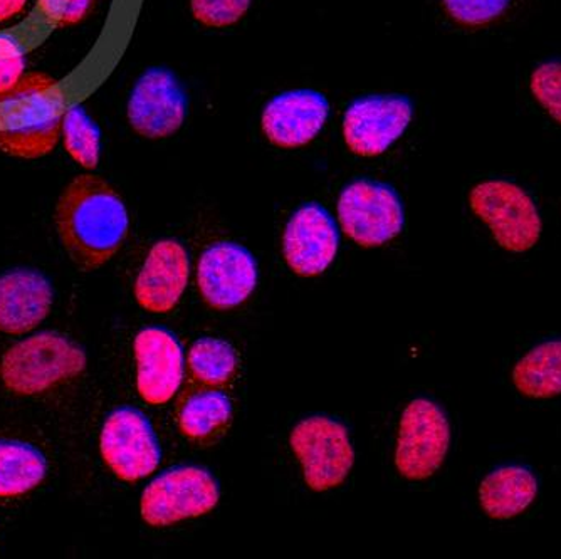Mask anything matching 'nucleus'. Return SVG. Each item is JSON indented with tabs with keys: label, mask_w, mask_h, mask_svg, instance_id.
<instances>
[{
	"label": "nucleus",
	"mask_w": 561,
	"mask_h": 559,
	"mask_svg": "<svg viewBox=\"0 0 561 559\" xmlns=\"http://www.w3.org/2000/svg\"><path fill=\"white\" fill-rule=\"evenodd\" d=\"M65 112L58 81L43 72H30L14 90L0 96V129L41 125Z\"/></svg>",
	"instance_id": "f3484780"
},
{
	"label": "nucleus",
	"mask_w": 561,
	"mask_h": 559,
	"mask_svg": "<svg viewBox=\"0 0 561 559\" xmlns=\"http://www.w3.org/2000/svg\"><path fill=\"white\" fill-rule=\"evenodd\" d=\"M339 229L323 205L305 204L293 214L283 236V254L293 273L320 276L335 261Z\"/></svg>",
	"instance_id": "f8f14e48"
},
{
	"label": "nucleus",
	"mask_w": 561,
	"mask_h": 559,
	"mask_svg": "<svg viewBox=\"0 0 561 559\" xmlns=\"http://www.w3.org/2000/svg\"><path fill=\"white\" fill-rule=\"evenodd\" d=\"M27 0H0V22L11 21L24 11Z\"/></svg>",
	"instance_id": "c756f323"
},
{
	"label": "nucleus",
	"mask_w": 561,
	"mask_h": 559,
	"mask_svg": "<svg viewBox=\"0 0 561 559\" xmlns=\"http://www.w3.org/2000/svg\"><path fill=\"white\" fill-rule=\"evenodd\" d=\"M295 456L302 467V477L311 491L324 492L346 481L355 450L343 423L330 417H310L293 429L289 437Z\"/></svg>",
	"instance_id": "39448f33"
},
{
	"label": "nucleus",
	"mask_w": 561,
	"mask_h": 559,
	"mask_svg": "<svg viewBox=\"0 0 561 559\" xmlns=\"http://www.w3.org/2000/svg\"><path fill=\"white\" fill-rule=\"evenodd\" d=\"M529 91L541 109L561 125V61L537 66L529 78Z\"/></svg>",
	"instance_id": "a878e982"
},
{
	"label": "nucleus",
	"mask_w": 561,
	"mask_h": 559,
	"mask_svg": "<svg viewBox=\"0 0 561 559\" xmlns=\"http://www.w3.org/2000/svg\"><path fill=\"white\" fill-rule=\"evenodd\" d=\"M188 100L172 71L150 68L135 84L128 100V123L148 140L173 137L187 118Z\"/></svg>",
	"instance_id": "9d476101"
},
{
	"label": "nucleus",
	"mask_w": 561,
	"mask_h": 559,
	"mask_svg": "<svg viewBox=\"0 0 561 559\" xmlns=\"http://www.w3.org/2000/svg\"><path fill=\"white\" fill-rule=\"evenodd\" d=\"M94 0H41L44 15L56 27L80 24L93 9Z\"/></svg>",
	"instance_id": "cd10ccee"
},
{
	"label": "nucleus",
	"mask_w": 561,
	"mask_h": 559,
	"mask_svg": "<svg viewBox=\"0 0 561 559\" xmlns=\"http://www.w3.org/2000/svg\"><path fill=\"white\" fill-rule=\"evenodd\" d=\"M62 116L24 126V128L0 129V151L15 158H41L55 151L61 138Z\"/></svg>",
	"instance_id": "b1692460"
},
{
	"label": "nucleus",
	"mask_w": 561,
	"mask_h": 559,
	"mask_svg": "<svg viewBox=\"0 0 561 559\" xmlns=\"http://www.w3.org/2000/svg\"><path fill=\"white\" fill-rule=\"evenodd\" d=\"M197 286L210 308L217 311L238 308L256 289V259L244 246L217 242L198 261Z\"/></svg>",
	"instance_id": "9b49d317"
},
{
	"label": "nucleus",
	"mask_w": 561,
	"mask_h": 559,
	"mask_svg": "<svg viewBox=\"0 0 561 559\" xmlns=\"http://www.w3.org/2000/svg\"><path fill=\"white\" fill-rule=\"evenodd\" d=\"M188 373L198 387H229L238 377L236 350L219 338H201L192 344L187 358Z\"/></svg>",
	"instance_id": "4be33fe9"
},
{
	"label": "nucleus",
	"mask_w": 561,
	"mask_h": 559,
	"mask_svg": "<svg viewBox=\"0 0 561 559\" xmlns=\"http://www.w3.org/2000/svg\"><path fill=\"white\" fill-rule=\"evenodd\" d=\"M469 207L490 227L494 241L506 251L523 254L540 241V212L533 198L516 183L486 180L472 186Z\"/></svg>",
	"instance_id": "7ed1b4c3"
},
{
	"label": "nucleus",
	"mask_w": 561,
	"mask_h": 559,
	"mask_svg": "<svg viewBox=\"0 0 561 559\" xmlns=\"http://www.w3.org/2000/svg\"><path fill=\"white\" fill-rule=\"evenodd\" d=\"M55 301L50 281L39 271L12 270L0 276V333L19 334L36 330Z\"/></svg>",
	"instance_id": "dca6fc26"
},
{
	"label": "nucleus",
	"mask_w": 561,
	"mask_h": 559,
	"mask_svg": "<svg viewBox=\"0 0 561 559\" xmlns=\"http://www.w3.org/2000/svg\"><path fill=\"white\" fill-rule=\"evenodd\" d=\"M343 232L362 248H380L392 241L405 226V212L392 186L360 179L343 189L339 201Z\"/></svg>",
	"instance_id": "423d86ee"
},
{
	"label": "nucleus",
	"mask_w": 561,
	"mask_h": 559,
	"mask_svg": "<svg viewBox=\"0 0 561 559\" xmlns=\"http://www.w3.org/2000/svg\"><path fill=\"white\" fill-rule=\"evenodd\" d=\"M232 403L219 388L198 387L184 395L176 409V425L197 445L219 442L232 425Z\"/></svg>",
	"instance_id": "a211bd4d"
},
{
	"label": "nucleus",
	"mask_w": 561,
	"mask_h": 559,
	"mask_svg": "<svg viewBox=\"0 0 561 559\" xmlns=\"http://www.w3.org/2000/svg\"><path fill=\"white\" fill-rule=\"evenodd\" d=\"M47 463L31 444L0 441V499L19 498L44 481Z\"/></svg>",
	"instance_id": "412c9836"
},
{
	"label": "nucleus",
	"mask_w": 561,
	"mask_h": 559,
	"mask_svg": "<svg viewBox=\"0 0 561 559\" xmlns=\"http://www.w3.org/2000/svg\"><path fill=\"white\" fill-rule=\"evenodd\" d=\"M252 0H191L195 21L207 27H229L248 14Z\"/></svg>",
	"instance_id": "bb28decb"
},
{
	"label": "nucleus",
	"mask_w": 561,
	"mask_h": 559,
	"mask_svg": "<svg viewBox=\"0 0 561 559\" xmlns=\"http://www.w3.org/2000/svg\"><path fill=\"white\" fill-rule=\"evenodd\" d=\"M137 388L148 406H165L184 380V350L175 334L145 328L135 338Z\"/></svg>",
	"instance_id": "ddd939ff"
},
{
	"label": "nucleus",
	"mask_w": 561,
	"mask_h": 559,
	"mask_svg": "<svg viewBox=\"0 0 561 559\" xmlns=\"http://www.w3.org/2000/svg\"><path fill=\"white\" fill-rule=\"evenodd\" d=\"M513 384L528 398L561 395V340H551L529 350L513 368Z\"/></svg>",
	"instance_id": "aec40b11"
},
{
	"label": "nucleus",
	"mask_w": 561,
	"mask_h": 559,
	"mask_svg": "<svg viewBox=\"0 0 561 559\" xmlns=\"http://www.w3.org/2000/svg\"><path fill=\"white\" fill-rule=\"evenodd\" d=\"M537 495V477L519 466L500 467L488 474L479 486L482 511L497 521L525 513Z\"/></svg>",
	"instance_id": "6ab92c4d"
},
{
	"label": "nucleus",
	"mask_w": 561,
	"mask_h": 559,
	"mask_svg": "<svg viewBox=\"0 0 561 559\" xmlns=\"http://www.w3.org/2000/svg\"><path fill=\"white\" fill-rule=\"evenodd\" d=\"M414 103L403 94L358 98L343 116L346 147L358 157L386 153L411 125Z\"/></svg>",
	"instance_id": "1a4fd4ad"
},
{
	"label": "nucleus",
	"mask_w": 561,
	"mask_h": 559,
	"mask_svg": "<svg viewBox=\"0 0 561 559\" xmlns=\"http://www.w3.org/2000/svg\"><path fill=\"white\" fill-rule=\"evenodd\" d=\"M450 425L437 403L417 398L403 410L397 437L396 467L407 481H425L443 467Z\"/></svg>",
	"instance_id": "0eeeda50"
},
{
	"label": "nucleus",
	"mask_w": 561,
	"mask_h": 559,
	"mask_svg": "<svg viewBox=\"0 0 561 559\" xmlns=\"http://www.w3.org/2000/svg\"><path fill=\"white\" fill-rule=\"evenodd\" d=\"M87 355L75 341L53 331L19 341L0 360V380L14 395L33 397L78 377Z\"/></svg>",
	"instance_id": "f03ea898"
},
{
	"label": "nucleus",
	"mask_w": 561,
	"mask_h": 559,
	"mask_svg": "<svg viewBox=\"0 0 561 559\" xmlns=\"http://www.w3.org/2000/svg\"><path fill=\"white\" fill-rule=\"evenodd\" d=\"M512 0H443L447 15L465 27H484L496 22Z\"/></svg>",
	"instance_id": "393cba45"
},
{
	"label": "nucleus",
	"mask_w": 561,
	"mask_h": 559,
	"mask_svg": "<svg viewBox=\"0 0 561 559\" xmlns=\"http://www.w3.org/2000/svg\"><path fill=\"white\" fill-rule=\"evenodd\" d=\"M328 113L330 104L324 94L313 90L286 91L266 104L261 126L274 147L295 150L317 138Z\"/></svg>",
	"instance_id": "4468645a"
},
{
	"label": "nucleus",
	"mask_w": 561,
	"mask_h": 559,
	"mask_svg": "<svg viewBox=\"0 0 561 559\" xmlns=\"http://www.w3.org/2000/svg\"><path fill=\"white\" fill-rule=\"evenodd\" d=\"M61 137L65 148L83 169H96L101 155V133L83 106L66 110L62 115Z\"/></svg>",
	"instance_id": "5701e85b"
},
{
	"label": "nucleus",
	"mask_w": 561,
	"mask_h": 559,
	"mask_svg": "<svg viewBox=\"0 0 561 559\" xmlns=\"http://www.w3.org/2000/svg\"><path fill=\"white\" fill-rule=\"evenodd\" d=\"M188 254L172 239L157 242L148 252L135 283V298L145 311L170 312L184 295L188 283Z\"/></svg>",
	"instance_id": "2eb2a0df"
},
{
	"label": "nucleus",
	"mask_w": 561,
	"mask_h": 559,
	"mask_svg": "<svg viewBox=\"0 0 561 559\" xmlns=\"http://www.w3.org/2000/svg\"><path fill=\"white\" fill-rule=\"evenodd\" d=\"M219 486L206 469L181 466L156 477L141 494V520L151 527H169L216 510Z\"/></svg>",
	"instance_id": "20e7f679"
},
{
	"label": "nucleus",
	"mask_w": 561,
	"mask_h": 559,
	"mask_svg": "<svg viewBox=\"0 0 561 559\" xmlns=\"http://www.w3.org/2000/svg\"><path fill=\"white\" fill-rule=\"evenodd\" d=\"M55 224L62 246L80 270L106 264L128 236V210L118 192L94 175L76 176L59 197Z\"/></svg>",
	"instance_id": "f257e3e1"
},
{
	"label": "nucleus",
	"mask_w": 561,
	"mask_h": 559,
	"mask_svg": "<svg viewBox=\"0 0 561 559\" xmlns=\"http://www.w3.org/2000/svg\"><path fill=\"white\" fill-rule=\"evenodd\" d=\"M101 457L118 479L137 482L162 463V448L150 420L134 407L110 413L100 437Z\"/></svg>",
	"instance_id": "6e6552de"
},
{
	"label": "nucleus",
	"mask_w": 561,
	"mask_h": 559,
	"mask_svg": "<svg viewBox=\"0 0 561 559\" xmlns=\"http://www.w3.org/2000/svg\"><path fill=\"white\" fill-rule=\"evenodd\" d=\"M24 56L12 41L0 37V96L18 87L24 76Z\"/></svg>",
	"instance_id": "c85d7f7f"
}]
</instances>
